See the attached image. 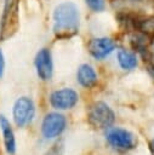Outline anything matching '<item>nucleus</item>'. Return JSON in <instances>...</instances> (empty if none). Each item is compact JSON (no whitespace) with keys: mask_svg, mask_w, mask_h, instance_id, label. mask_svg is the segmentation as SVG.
Instances as JSON below:
<instances>
[{"mask_svg":"<svg viewBox=\"0 0 154 155\" xmlns=\"http://www.w3.org/2000/svg\"><path fill=\"white\" fill-rule=\"evenodd\" d=\"M63 150H64L63 143H62V142H61V143H56V144H53V145L49 149V151H47L45 155H63Z\"/></svg>","mask_w":154,"mask_h":155,"instance_id":"obj_14","label":"nucleus"},{"mask_svg":"<svg viewBox=\"0 0 154 155\" xmlns=\"http://www.w3.org/2000/svg\"><path fill=\"white\" fill-rule=\"evenodd\" d=\"M79 101V94L72 88L56 90L50 94V104L55 109L67 110L72 109Z\"/></svg>","mask_w":154,"mask_h":155,"instance_id":"obj_7","label":"nucleus"},{"mask_svg":"<svg viewBox=\"0 0 154 155\" xmlns=\"http://www.w3.org/2000/svg\"><path fill=\"white\" fill-rule=\"evenodd\" d=\"M67 126V119L59 113H49L45 115L41 124V133L44 138L51 139L58 137Z\"/></svg>","mask_w":154,"mask_h":155,"instance_id":"obj_6","label":"nucleus"},{"mask_svg":"<svg viewBox=\"0 0 154 155\" xmlns=\"http://www.w3.org/2000/svg\"><path fill=\"white\" fill-rule=\"evenodd\" d=\"M118 63L124 70H132L137 67V57L135 53L126 51V50H120L118 51L116 54Z\"/></svg>","mask_w":154,"mask_h":155,"instance_id":"obj_12","label":"nucleus"},{"mask_svg":"<svg viewBox=\"0 0 154 155\" xmlns=\"http://www.w3.org/2000/svg\"><path fill=\"white\" fill-rule=\"evenodd\" d=\"M86 5L95 12H101L104 10L105 1L104 0H85Z\"/></svg>","mask_w":154,"mask_h":155,"instance_id":"obj_13","label":"nucleus"},{"mask_svg":"<svg viewBox=\"0 0 154 155\" xmlns=\"http://www.w3.org/2000/svg\"><path fill=\"white\" fill-rule=\"evenodd\" d=\"M87 48L90 54L96 59H104L114 51L115 44L109 38H96L90 40Z\"/></svg>","mask_w":154,"mask_h":155,"instance_id":"obj_9","label":"nucleus"},{"mask_svg":"<svg viewBox=\"0 0 154 155\" xmlns=\"http://www.w3.org/2000/svg\"><path fill=\"white\" fill-rule=\"evenodd\" d=\"M105 139L113 148L119 150H131L137 145V137L131 131L121 127L107 128Z\"/></svg>","mask_w":154,"mask_h":155,"instance_id":"obj_4","label":"nucleus"},{"mask_svg":"<svg viewBox=\"0 0 154 155\" xmlns=\"http://www.w3.org/2000/svg\"><path fill=\"white\" fill-rule=\"evenodd\" d=\"M149 148H150L152 153L154 154V139H152V140H150V143H149Z\"/></svg>","mask_w":154,"mask_h":155,"instance_id":"obj_16","label":"nucleus"},{"mask_svg":"<svg viewBox=\"0 0 154 155\" xmlns=\"http://www.w3.org/2000/svg\"><path fill=\"white\" fill-rule=\"evenodd\" d=\"M0 130L4 137V144L7 154L13 155L16 153V139H15V133L13 130L8 122V120L4 116L0 115Z\"/></svg>","mask_w":154,"mask_h":155,"instance_id":"obj_10","label":"nucleus"},{"mask_svg":"<svg viewBox=\"0 0 154 155\" xmlns=\"http://www.w3.org/2000/svg\"><path fill=\"white\" fill-rule=\"evenodd\" d=\"M87 120L95 128H109L115 121V114L107 103L97 101L90 105Z\"/></svg>","mask_w":154,"mask_h":155,"instance_id":"obj_2","label":"nucleus"},{"mask_svg":"<svg viewBox=\"0 0 154 155\" xmlns=\"http://www.w3.org/2000/svg\"><path fill=\"white\" fill-rule=\"evenodd\" d=\"M35 115V105L33 101L28 97H19L12 109L13 121L18 127H25L29 125Z\"/></svg>","mask_w":154,"mask_h":155,"instance_id":"obj_5","label":"nucleus"},{"mask_svg":"<svg viewBox=\"0 0 154 155\" xmlns=\"http://www.w3.org/2000/svg\"><path fill=\"white\" fill-rule=\"evenodd\" d=\"M4 70H5V58H4V53H2V51L0 50V79L2 78Z\"/></svg>","mask_w":154,"mask_h":155,"instance_id":"obj_15","label":"nucleus"},{"mask_svg":"<svg viewBox=\"0 0 154 155\" xmlns=\"http://www.w3.org/2000/svg\"><path fill=\"white\" fill-rule=\"evenodd\" d=\"M80 27L79 8L73 2H62L53 10V33L59 39L75 35Z\"/></svg>","mask_w":154,"mask_h":155,"instance_id":"obj_1","label":"nucleus"},{"mask_svg":"<svg viewBox=\"0 0 154 155\" xmlns=\"http://www.w3.org/2000/svg\"><path fill=\"white\" fill-rule=\"evenodd\" d=\"M34 64H35L36 74L41 80L47 81L52 78L53 63H52L51 52L47 48H41L36 53L35 59H34Z\"/></svg>","mask_w":154,"mask_h":155,"instance_id":"obj_8","label":"nucleus"},{"mask_svg":"<svg viewBox=\"0 0 154 155\" xmlns=\"http://www.w3.org/2000/svg\"><path fill=\"white\" fill-rule=\"evenodd\" d=\"M78 82L86 88H91L97 84V74L90 64H81L76 71Z\"/></svg>","mask_w":154,"mask_h":155,"instance_id":"obj_11","label":"nucleus"},{"mask_svg":"<svg viewBox=\"0 0 154 155\" xmlns=\"http://www.w3.org/2000/svg\"><path fill=\"white\" fill-rule=\"evenodd\" d=\"M18 0H5L0 19V39L4 41L10 38L18 25Z\"/></svg>","mask_w":154,"mask_h":155,"instance_id":"obj_3","label":"nucleus"}]
</instances>
